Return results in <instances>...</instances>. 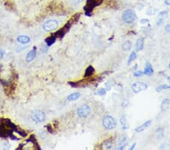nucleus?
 Instances as JSON below:
<instances>
[{
  "label": "nucleus",
  "instance_id": "20e7f679",
  "mask_svg": "<svg viewBox=\"0 0 170 150\" xmlns=\"http://www.w3.org/2000/svg\"><path fill=\"white\" fill-rule=\"evenodd\" d=\"M31 119H32L33 121H34L35 123H42L45 120L46 118V115H45V113L42 111L40 110H34L31 112Z\"/></svg>",
  "mask_w": 170,
  "mask_h": 150
},
{
  "label": "nucleus",
  "instance_id": "473e14b6",
  "mask_svg": "<svg viewBox=\"0 0 170 150\" xmlns=\"http://www.w3.org/2000/svg\"><path fill=\"white\" fill-rule=\"evenodd\" d=\"M167 80H168V81L170 83V77H167Z\"/></svg>",
  "mask_w": 170,
  "mask_h": 150
},
{
  "label": "nucleus",
  "instance_id": "b1692460",
  "mask_svg": "<svg viewBox=\"0 0 170 150\" xmlns=\"http://www.w3.org/2000/svg\"><path fill=\"white\" fill-rule=\"evenodd\" d=\"M106 93H107V91H106V89L104 88H101V89L98 90V95L104 96L106 95Z\"/></svg>",
  "mask_w": 170,
  "mask_h": 150
},
{
  "label": "nucleus",
  "instance_id": "9d476101",
  "mask_svg": "<svg viewBox=\"0 0 170 150\" xmlns=\"http://www.w3.org/2000/svg\"><path fill=\"white\" fill-rule=\"evenodd\" d=\"M154 70H153V67L151 65V63L147 62L144 67V74L147 75V76H151L153 74Z\"/></svg>",
  "mask_w": 170,
  "mask_h": 150
},
{
  "label": "nucleus",
  "instance_id": "39448f33",
  "mask_svg": "<svg viewBox=\"0 0 170 150\" xmlns=\"http://www.w3.org/2000/svg\"><path fill=\"white\" fill-rule=\"evenodd\" d=\"M59 26V24L56 20H49L45 21L42 25V29L45 32H51L55 31Z\"/></svg>",
  "mask_w": 170,
  "mask_h": 150
},
{
  "label": "nucleus",
  "instance_id": "4468645a",
  "mask_svg": "<svg viewBox=\"0 0 170 150\" xmlns=\"http://www.w3.org/2000/svg\"><path fill=\"white\" fill-rule=\"evenodd\" d=\"M79 97H80V93H77V92H76V93H73L68 96L67 97V99L68 101H70V102H72V101L77 100Z\"/></svg>",
  "mask_w": 170,
  "mask_h": 150
},
{
  "label": "nucleus",
  "instance_id": "9b49d317",
  "mask_svg": "<svg viewBox=\"0 0 170 150\" xmlns=\"http://www.w3.org/2000/svg\"><path fill=\"white\" fill-rule=\"evenodd\" d=\"M17 41L21 44H27L30 42V38L26 35H20L17 37Z\"/></svg>",
  "mask_w": 170,
  "mask_h": 150
},
{
  "label": "nucleus",
  "instance_id": "423d86ee",
  "mask_svg": "<svg viewBox=\"0 0 170 150\" xmlns=\"http://www.w3.org/2000/svg\"><path fill=\"white\" fill-rule=\"evenodd\" d=\"M76 113H77V115L79 116V118H87L90 114L91 108L88 105H81L77 108Z\"/></svg>",
  "mask_w": 170,
  "mask_h": 150
},
{
  "label": "nucleus",
  "instance_id": "f8f14e48",
  "mask_svg": "<svg viewBox=\"0 0 170 150\" xmlns=\"http://www.w3.org/2000/svg\"><path fill=\"white\" fill-rule=\"evenodd\" d=\"M144 39L143 37L138 39L135 44L136 51H142L144 49Z\"/></svg>",
  "mask_w": 170,
  "mask_h": 150
},
{
  "label": "nucleus",
  "instance_id": "2eb2a0df",
  "mask_svg": "<svg viewBox=\"0 0 170 150\" xmlns=\"http://www.w3.org/2000/svg\"><path fill=\"white\" fill-rule=\"evenodd\" d=\"M56 38H57L56 36L53 34L51 35V36H49V38L46 39V40H45V43L47 44V46H51V45H53V44L55 43V41H56Z\"/></svg>",
  "mask_w": 170,
  "mask_h": 150
},
{
  "label": "nucleus",
  "instance_id": "72a5a7b5",
  "mask_svg": "<svg viewBox=\"0 0 170 150\" xmlns=\"http://www.w3.org/2000/svg\"><path fill=\"white\" fill-rule=\"evenodd\" d=\"M169 70H170V62H169Z\"/></svg>",
  "mask_w": 170,
  "mask_h": 150
},
{
  "label": "nucleus",
  "instance_id": "c85d7f7f",
  "mask_svg": "<svg viewBox=\"0 0 170 150\" xmlns=\"http://www.w3.org/2000/svg\"><path fill=\"white\" fill-rule=\"evenodd\" d=\"M4 55H5V51L2 50H0V58H2Z\"/></svg>",
  "mask_w": 170,
  "mask_h": 150
},
{
  "label": "nucleus",
  "instance_id": "2f4dec72",
  "mask_svg": "<svg viewBox=\"0 0 170 150\" xmlns=\"http://www.w3.org/2000/svg\"><path fill=\"white\" fill-rule=\"evenodd\" d=\"M162 21H163V19H162V18H160V19L158 21V23H157V25H159V26H160V25L161 24H162Z\"/></svg>",
  "mask_w": 170,
  "mask_h": 150
},
{
  "label": "nucleus",
  "instance_id": "412c9836",
  "mask_svg": "<svg viewBox=\"0 0 170 150\" xmlns=\"http://www.w3.org/2000/svg\"><path fill=\"white\" fill-rule=\"evenodd\" d=\"M136 58H137V54H136L135 52H132L130 54V55H129V57H128V62H127L128 63V65H130L131 63L134 61Z\"/></svg>",
  "mask_w": 170,
  "mask_h": 150
},
{
  "label": "nucleus",
  "instance_id": "f257e3e1",
  "mask_svg": "<svg viewBox=\"0 0 170 150\" xmlns=\"http://www.w3.org/2000/svg\"><path fill=\"white\" fill-rule=\"evenodd\" d=\"M104 0H87L86 5L84 7L85 15L91 17L92 15V11L95 7L99 6L102 4Z\"/></svg>",
  "mask_w": 170,
  "mask_h": 150
},
{
  "label": "nucleus",
  "instance_id": "5701e85b",
  "mask_svg": "<svg viewBox=\"0 0 170 150\" xmlns=\"http://www.w3.org/2000/svg\"><path fill=\"white\" fill-rule=\"evenodd\" d=\"M144 74V72L143 71H142V70H137V71H135V72L134 73V77H142V75Z\"/></svg>",
  "mask_w": 170,
  "mask_h": 150
},
{
  "label": "nucleus",
  "instance_id": "c756f323",
  "mask_svg": "<svg viewBox=\"0 0 170 150\" xmlns=\"http://www.w3.org/2000/svg\"><path fill=\"white\" fill-rule=\"evenodd\" d=\"M135 146H136V143H135V142L134 144H133V145H132V146H131L130 147H129V149H130V150L134 149H135Z\"/></svg>",
  "mask_w": 170,
  "mask_h": 150
},
{
  "label": "nucleus",
  "instance_id": "bb28decb",
  "mask_svg": "<svg viewBox=\"0 0 170 150\" xmlns=\"http://www.w3.org/2000/svg\"><path fill=\"white\" fill-rule=\"evenodd\" d=\"M83 0H72V2H74V4L76 5H78V4H80L82 2H83Z\"/></svg>",
  "mask_w": 170,
  "mask_h": 150
},
{
  "label": "nucleus",
  "instance_id": "393cba45",
  "mask_svg": "<svg viewBox=\"0 0 170 150\" xmlns=\"http://www.w3.org/2000/svg\"><path fill=\"white\" fill-rule=\"evenodd\" d=\"M167 12H166V11H164V12H161L159 14V16H160V17H163V16H164V17H166V16H167Z\"/></svg>",
  "mask_w": 170,
  "mask_h": 150
},
{
  "label": "nucleus",
  "instance_id": "f03ea898",
  "mask_svg": "<svg viewBox=\"0 0 170 150\" xmlns=\"http://www.w3.org/2000/svg\"><path fill=\"white\" fill-rule=\"evenodd\" d=\"M137 18L135 12L132 9H126L123 12V15H122V19L124 21L125 23L132 24Z\"/></svg>",
  "mask_w": 170,
  "mask_h": 150
},
{
  "label": "nucleus",
  "instance_id": "cd10ccee",
  "mask_svg": "<svg viewBox=\"0 0 170 150\" xmlns=\"http://www.w3.org/2000/svg\"><path fill=\"white\" fill-rule=\"evenodd\" d=\"M148 22H149V20L147 19V18H146V19H145V18H144V19L141 20V23L144 24L148 23Z\"/></svg>",
  "mask_w": 170,
  "mask_h": 150
},
{
  "label": "nucleus",
  "instance_id": "f704fd0d",
  "mask_svg": "<svg viewBox=\"0 0 170 150\" xmlns=\"http://www.w3.org/2000/svg\"><path fill=\"white\" fill-rule=\"evenodd\" d=\"M0 95H1V87H0Z\"/></svg>",
  "mask_w": 170,
  "mask_h": 150
},
{
  "label": "nucleus",
  "instance_id": "4be33fe9",
  "mask_svg": "<svg viewBox=\"0 0 170 150\" xmlns=\"http://www.w3.org/2000/svg\"><path fill=\"white\" fill-rule=\"evenodd\" d=\"M120 123H121V125L123 126V129H127L128 128V126H127V123H126V120L125 119V117H122L120 119Z\"/></svg>",
  "mask_w": 170,
  "mask_h": 150
},
{
  "label": "nucleus",
  "instance_id": "dca6fc26",
  "mask_svg": "<svg viewBox=\"0 0 170 150\" xmlns=\"http://www.w3.org/2000/svg\"><path fill=\"white\" fill-rule=\"evenodd\" d=\"M132 43L130 41L127 40V41H126V42H124L123 43L122 49H123V51H129L132 49Z\"/></svg>",
  "mask_w": 170,
  "mask_h": 150
},
{
  "label": "nucleus",
  "instance_id": "a878e982",
  "mask_svg": "<svg viewBox=\"0 0 170 150\" xmlns=\"http://www.w3.org/2000/svg\"><path fill=\"white\" fill-rule=\"evenodd\" d=\"M165 31L167 33H170V24H168L165 26Z\"/></svg>",
  "mask_w": 170,
  "mask_h": 150
},
{
  "label": "nucleus",
  "instance_id": "ddd939ff",
  "mask_svg": "<svg viewBox=\"0 0 170 150\" xmlns=\"http://www.w3.org/2000/svg\"><path fill=\"white\" fill-rule=\"evenodd\" d=\"M94 72H95V70H94V68L92 65H89L86 68V70H85L84 77H92L94 74Z\"/></svg>",
  "mask_w": 170,
  "mask_h": 150
},
{
  "label": "nucleus",
  "instance_id": "aec40b11",
  "mask_svg": "<svg viewBox=\"0 0 170 150\" xmlns=\"http://www.w3.org/2000/svg\"><path fill=\"white\" fill-rule=\"evenodd\" d=\"M169 89H170V85H167V84H162V85H160L159 87H157V89H156V91L161 92V91H162V90Z\"/></svg>",
  "mask_w": 170,
  "mask_h": 150
},
{
  "label": "nucleus",
  "instance_id": "a211bd4d",
  "mask_svg": "<svg viewBox=\"0 0 170 150\" xmlns=\"http://www.w3.org/2000/svg\"><path fill=\"white\" fill-rule=\"evenodd\" d=\"M163 134H164V130H163L162 127H160V128L157 129V130H156V137H157V139H158V140L161 139L163 137Z\"/></svg>",
  "mask_w": 170,
  "mask_h": 150
},
{
  "label": "nucleus",
  "instance_id": "f3484780",
  "mask_svg": "<svg viewBox=\"0 0 170 150\" xmlns=\"http://www.w3.org/2000/svg\"><path fill=\"white\" fill-rule=\"evenodd\" d=\"M170 105V100L169 99H166L162 101V104H161V109L162 111H166L167 110L169 107Z\"/></svg>",
  "mask_w": 170,
  "mask_h": 150
},
{
  "label": "nucleus",
  "instance_id": "6ab92c4d",
  "mask_svg": "<svg viewBox=\"0 0 170 150\" xmlns=\"http://www.w3.org/2000/svg\"><path fill=\"white\" fill-rule=\"evenodd\" d=\"M113 139L111 138V139H108V140H105L104 142V144L105 145V148L106 149H111L112 148V146H113Z\"/></svg>",
  "mask_w": 170,
  "mask_h": 150
},
{
  "label": "nucleus",
  "instance_id": "1a4fd4ad",
  "mask_svg": "<svg viewBox=\"0 0 170 150\" xmlns=\"http://www.w3.org/2000/svg\"><path fill=\"white\" fill-rule=\"evenodd\" d=\"M36 55V48H33L32 50H30L29 52L27 55L26 56V62H31L32 61H33V59H35Z\"/></svg>",
  "mask_w": 170,
  "mask_h": 150
},
{
  "label": "nucleus",
  "instance_id": "0eeeda50",
  "mask_svg": "<svg viewBox=\"0 0 170 150\" xmlns=\"http://www.w3.org/2000/svg\"><path fill=\"white\" fill-rule=\"evenodd\" d=\"M147 87H148L147 84L144 82H135L132 85V91L135 93H138L144 91L147 89Z\"/></svg>",
  "mask_w": 170,
  "mask_h": 150
},
{
  "label": "nucleus",
  "instance_id": "6e6552de",
  "mask_svg": "<svg viewBox=\"0 0 170 150\" xmlns=\"http://www.w3.org/2000/svg\"><path fill=\"white\" fill-rule=\"evenodd\" d=\"M151 123H152V121H151V120H149V121H147L146 122H144V123H142V125L138 126V127H137L135 129V131L136 133H142V132H143L144 130H145L147 128H148V127H150V125L151 124Z\"/></svg>",
  "mask_w": 170,
  "mask_h": 150
},
{
  "label": "nucleus",
  "instance_id": "7ed1b4c3",
  "mask_svg": "<svg viewBox=\"0 0 170 150\" xmlns=\"http://www.w3.org/2000/svg\"><path fill=\"white\" fill-rule=\"evenodd\" d=\"M102 125L106 130H113L117 127V121L112 116L106 115L102 120Z\"/></svg>",
  "mask_w": 170,
  "mask_h": 150
},
{
  "label": "nucleus",
  "instance_id": "7c9ffc66",
  "mask_svg": "<svg viewBox=\"0 0 170 150\" xmlns=\"http://www.w3.org/2000/svg\"><path fill=\"white\" fill-rule=\"evenodd\" d=\"M165 4L170 6V0H165Z\"/></svg>",
  "mask_w": 170,
  "mask_h": 150
}]
</instances>
